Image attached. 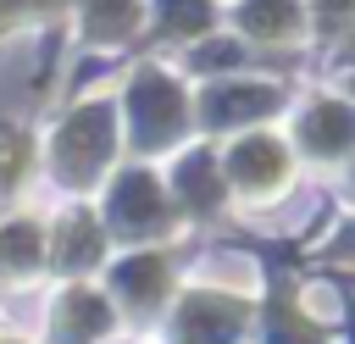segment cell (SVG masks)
<instances>
[{
  "label": "cell",
  "instance_id": "cell-1",
  "mask_svg": "<svg viewBox=\"0 0 355 344\" xmlns=\"http://www.w3.org/2000/svg\"><path fill=\"white\" fill-rule=\"evenodd\" d=\"M250 22L255 28H288V6L283 0H255L250 6Z\"/></svg>",
  "mask_w": 355,
  "mask_h": 344
}]
</instances>
